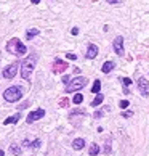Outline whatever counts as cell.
I'll use <instances>...</instances> for the list:
<instances>
[{"label":"cell","instance_id":"cell-1","mask_svg":"<svg viewBox=\"0 0 149 156\" xmlns=\"http://www.w3.org/2000/svg\"><path fill=\"white\" fill-rule=\"evenodd\" d=\"M36 65H37V55L36 53H31L24 60L22 68H21V77L24 79V80H29L31 79V74L34 71V68H36Z\"/></svg>","mask_w":149,"mask_h":156},{"label":"cell","instance_id":"cell-2","mask_svg":"<svg viewBox=\"0 0 149 156\" xmlns=\"http://www.w3.org/2000/svg\"><path fill=\"white\" fill-rule=\"evenodd\" d=\"M7 51H10V53H13V55H18V56H22V55H26V45L22 44L19 39L15 37V39L8 40Z\"/></svg>","mask_w":149,"mask_h":156},{"label":"cell","instance_id":"cell-3","mask_svg":"<svg viewBox=\"0 0 149 156\" xmlns=\"http://www.w3.org/2000/svg\"><path fill=\"white\" fill-rule=\"evenodd\" d=\"M21 97H22V90L19 87H16V85H13V87H8L7 90L3 92V98L7 101L10 103H15V101H18L21 100Z\"/></svg>","mask_w":149,"mask_h":156},{"label":"cell","instance_id":"cell-4","mask_svg":"<svg viewBox=\"0 0 149 156\" xmlns=\"http://www.w3.org/2000/svg\"><path fill=\"white\" fill-rule=\"evenodd\" d=\"M87 82H88V80L85 79L83 76H79V77L72 79L71 82H69V85H67V87H66V92H67V94H71V92L80 90V89H83L85 85H87Z\"/></svg>","mask_w":149,"mask_h":156},{"label":"cell","instance_id":"cell-5","mask_svg":"<svg viewBox=\"0 0 149 156\" xmlns=\"http://www.w3.org/2000/svg\"><path fill=\"white\" fill-rule=\"evenodd\" d=\"M69 68V65H67L66 61H63L61 58H55V61H53V73H64L66 69Z\"/></svg>","mask_w":149,"mask_h":156},{"label":"cell","instance_id":"cell-6","mask_svg":"<svg viewBox=\"0 0 149 156\" xmlns=\"http://www.w3.org/2000/svg\"><path fill=\"white\" fill-rule=\"evenodd\" d=\"M16 73H18V63H13V65H10L3 69V77L5 79H13L16 76Z\"/></svg>","mask_w":149,"mask_h":156},{"label":"cell","instance_id":"cell-7","mask_svg":"<svg viewBox=\"0 0 149 156\" xmlns=\"http://www.w3.org/2000/svg\"><path fill=\"white\" fill-rule=\"evenodd\" d=\"M114 51H116L117 55L122 56L125 51H124V37L122 36H117L114 39Z\"/></svg>","mask_w":149,"mask_h":156},{"label":"cell","instance_id":"cell-8","mask_svg":"<svg viewBox=\"0 0 149 156\" xmlns=\"http://www.w3.org/2000/svg\"><path fill=\"white\" fill-rule=\"evenodd\" d=\"M43 116H45V111H43L42 108H39V109H36V111H32V113L27 114V119H26V121H27L29 124H32L34 121H37V119L43 118Z\"/></svg>","mask_w":149,"mask_h":156},{"label":"cell","instance_id":"cell-9","mask_svg":"<svg viewBox=\"0 0 149 156\" xmlns=\"http://www.w3.org/2000/svg\"><path fill=\"white\" fill-rule=\"evenodd\" d=\"M138 89L141 92V95H144V97L149 95V84H147V80L144 77H140L138 79Z\"/></svg>","mask_w":149,"mask_h":156},{"label":"cell","instance_id":"cell-10","mask_svg":"<svg viewBox=\"0 0 149 156\" xmlns=\"http://www.w3.org/2000/svg\"><path fill=\"white\" fill-rule=\"evenodd\" d=\"M96 55H98V47H96L95 44H90L88 48H87V58H96Z\"/></svg>","mask_w":149,"mask_h":156},{"label":"cell","instance_id":"cell-11","mask_svg":"<svg viewBox=\"0 0 149 156\" xmlns=\"http://www.w3.org/2000/svg\"><path fill=\"white\" fill-rule=\"evenodd\" d=\"M19 119H21V114H19V113H16L15 116H10V118L5 119V121H3V124H5V126H8V124H16Z\"/></svg>","mask_w":149,"mask_h":156},{"label":"cell","instance_id":"cell-12","mask_svg":"<svg viewBox=\"0 0 149 156\" xmlns=\"http://www.w3.org/2000/svg\"><path fill=\"white\" fill-rule=\"evenodd\" d=\"M85 147V140L83 138H76V140L72 142V148L74 150H82Z\"/></svg>","mask_w":149,"mask_h":156},{"label":"cell","instance_id":"cell-13","mask_svg":"<svg viewBox=\"0 0 149 156\" xmlns=\"http://www.w3.org/2000/svg\"><path fill=\"white\" fill-rule=\"evenodd\" d=\"M114 66H116V65H114V63H112V61H106V63H104V65H103V68H101V71L107 74V73H111V71H112V69H114Z\"/></svg>","mask_w":149,"mask_h":156},{"label":"cell","instance_id":"cell-14","mask_svg":"<svg viewBox=\"0 0 149 156\" xmlns=\"http://www.w3.org/2000/svg\"><path fill=\"white\" fill-rule=\"evenodd\" d=\"M103 100H104V95H103V94H98V95H96V98H95V100L91 101V106H98V105H101V103H103Z\"/></svg>","mask_w":149,"mask_h":156},{"label":"cell","instance_id":"cell-15","mask_svg":"<svg viewBox=\"0 0 149 156\" xmlns=\"http://www.w3.org/2000/svg\"><path fill=\"white\" fill-rule=\"evenodd\" d=\"M39 32H40L39 29H29V31L26 32V39H27V40H31L32 37H36V36H39Z\"/></svg>","mask_w":149,"mask_h":156},{"label":"cell","instance_id":"cell-16","mask_svg":"<svg viewBox=\"0 0 149 156\" xmlns=\"http://www.w3.org/2000/svg\"><path fill=\"white\" fill-rule=\"evenodd\" d=\"M100 90H101V82H100V80H95L93 87H91V94H96V95H98Z\"/></svg>","mask_w":149,"mask_h":156},{"label":"cell","instance_id":"cell-17","mask_svg":"<svg viewBox=\"0 0 149 156\" xmlns=\"http://www.w3.org/2000/svg\"><path fill=\"white\" fill-rule=\"evenodd\" d=\"M72 101L76 103V105H80V103L83 101V95L82 94H76V95H74V98H72Z\"/></svg>","mask_w":149,"mask_h":156},{"label":"cell","instance_id":"cell-18","mask_svg":"<svg viewBox=\"0 0 149 156\" xmlns=\"http://www.w3.org/2000/svg\"><path fill=\"white\" fill-rule=\"evenodd\" d=\"M98 153H100V147L96 145V143H93V145L90 147V154H91V156H96Z\"/></svg>","mask_w":149,"mask_h":156},{"label":"cell","instance_id":"cell-19","mask_svg":"<svg viewBox=\"0 0 149 156\" xmlns=\"http://www.w3.org/2000/svg\"><path fill=\"white\" fill-rule=\"evenodd\" d=\"M11 153H13V154H16V156H19L21 154V148L19 147H16V145H11Z\"/></svg>","mask_w":149,"mask_h":156},{"label":"cell","instance_id":"cell-20","mask_svg":"<svg viewBox=\"0 0 149 156\" xmlns=\"http://www.w3.org/2000/svg\"><path fill=\"white\" fill-rule=\"evenodd\" d=\"M67 105H69V100H67L66 97H64V98H61V100H59V106H63V108H64V106H67Z\"/></svg>","mask_w":149,"mask_h":156},{"label":"cell","instance_id":"cell-21","mask_svg":"<svg viewBox=\"0 0 149 156\" xmlns=\"http://www.w3.org/2000/svg\"><path fill=\"white\" fill-rule=\"evenodd\" d=\"M119 106L122 108V109H125V108H128V106H130V103H128L127 100H122V101L119 103Z\"/></svg>","mask_w":149,"mask_h":156},{"label":"cell","instance_id":"cell-22","mask_svg":"<svg viewBox=\"0 0 149 156\" xmlns=\"http://www.w3.org/2000/svg\"><path fill=\"white\" fill-rule=\"evenodd\" d=\"M122 82H124L125 87H127V85H130V84H131V79H130V77H124V79H122Z\"/></svg>","mask_w":149,"mask_h":156},{"label":"cell","instance_id":"cell-23","mask_svg":"<svg viewBox=\"0 0 149 156\" xmlns=\"http://www.w3.org/2000/svg\"><path fill=\"white\" fill-rule=\"evenodd\" d=\"M122 116L124 118H131V116H133V113H131V111H125V113H122Z\"/></svg>","mask_w":149,"mask_h":156},{"label":"cell","instance_id":"cell-24","mask_svg":"<svg viewBox=\"0 0 149 156\" xmlns=\"http://www.w3.org/2000/svg\"><path fill=\"white\" fill-rule=\"evenodd\" d=\"M66 56H67L69 60H77V55H74V53H67Z\"/></svg>","mask_w":149,"mask_h":156},{"label":"cell","instance_id":"cell-25","mask_svg":"<svg viewBox=\"0 0 149 156\" xmlns=\"http://www.w3.org/2000/svg\"><path fill=\"white\" fill-rule=\"evenodd\" d=\"M67 82H71L69 76H66V74H64V76H63V84H67Z\"/></svg>","mask_w":149,"mask_h":156},{"label":"cell","instance_id":"cell-26","mask_svg":"<svg viewBox=\"0 0 149 156\" xmlns=\"http://www.w3.org/2000/svg\"><path fill=\"white\" fill-rule=\"evenodd\" d=\"M39 147H40V140H36L32 143V148H39Z\"/></svg>","mask_w":149,"mask_h":156},{"label":"cell","instance_id":"cell-27","mask_svg":"<svg viewBox=\"0 0 149 156\" xmlns=\"http://www.w3.org/2000/svg\"><path fill=\"white\" fill-rule=\"evenodd\" d=\"M71 34H72V36H77V34H79V29H77V27H72Z\"/></svg>","mask_w":149,"mask_h":156},{"label":"cell","instance_id":"cell-28","mask_svg":"<svg viewBox=\"0 0 149 156\" xmlns=\"http://www.w3.org/2000/svg\"><path fill=\"white\" fill-rule=\"evenodd\" d=\"M22 145H24V147H32V145H31V142H29V140H27V138H26V140H24V142H22Z\"/></svg>","mask_w":149,"mask_h":156},{"label":"cell","instance_id":"cell-29","mask_svg":"<svg viewBox=\"0 0 149 156\" xmlns=\"http://www.w3.org/2000/svg\"><path fill=\"white\" fill-rule=\"evenodd\" d=\"M103 116V111H96L95 113V118H101Z\"/></svg>","mask_w":149,"mask_h":156},{"label":"cell","instance_id":"cell-30","mask_svg":"<svg viewBox=\"0 0 149 156\" xmlns=\"http://www.w3.org/2000/svg\"><path fill=\"white\" fill-rule=\"evenodd\" d=\"M107 2H109V3H112V5H116V3H117V0H107Z\"/></svg>","mask_w":149,"mask_h":156},{"label":"cell","instance_id":"cell-31","mask_svg":"<svg viewBox=\"0 0 149 156\" xmlns=\"http://www.w3.org/2000/svg\"><path fill=\"white\" fill-rule=\"evenodd\" d=\"M31 2H32V3H36V5H37V3L40 2V0H31Z\"/></svg>","mask_w":149,"mask_h":156},{"label":"cell","instance_id":"cell-32","mask_svg":"<svg viewBox=\"0 0 149 156\" xmlns=\"http://www.w3.org/2000/svg\"><path fill=\"white\" fill-rule=\"evenodd\" d=\"M0 156H5V153H3V150H0Z\"/></svg>","mask_w":149,"mask_h":156}]
</instances>
